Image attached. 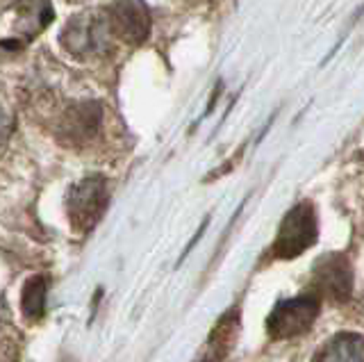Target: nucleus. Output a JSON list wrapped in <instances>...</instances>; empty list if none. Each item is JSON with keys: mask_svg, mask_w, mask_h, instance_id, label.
Listing matches in <instances>:
<instances>
[{"mask_svg": "<svg viewBox=\"0 0 364 362\" xmlns=\"http://www.w3.org/2000/svg\"><path fill=\"white\" fill-rule=\"evenodd\" d=\"M102 112L96 103H80L66 112L62 121V137L71 142H85L94 137L100 126Z\"/></svg>", "mask_w": 364, "mask_h": 362, "instance_id": "0eeeda50", "label": "nucleus"}, {"mask_svg": "<svg viewBox=\"0 0 364 362\" xmlns=\"http://www.w3.org/2000/svg\"><path fill=\"white\" fill-rule=\"evenodd\" d=\"M316 235H318V225H316V214L312 203H299L282 219L276 244H273V255L282 260L299 257L305 248H310L316 242Z\"/></svg>", "mask_w": 364, "mask_h": 362, "instance_id": "f257e3e1", "label": "nucleus"}, {"mask_svg": "<svg viewBox=\"0 0 364 362\" xmlns=\"http://www.w3.org/2000/svg\"><path fill=\"white\" fill-rule=\"evenodd\" d=\"M314 285L323 297L333 301H346L353 289V271L344 255H326L314 267Z\"/></svg>", "mask_w": 364, "mask_h": 362, "instance_id": "39448f33", "label": "nucleus"}, {"mask_svg": "<svg viewBox=\"0 0 364 362\" xmlns=\"http://www.w3.org/2000/svg\"><path fill=\"white\" fill-rule=\"evenodd\" d=\"M107 201L109 194L105 178L89 176L80 180L68 194V221H71L73 230L87 233L94 228L107 208Z\"/></svg>", "mask_w": 364, "mask_h": 362, "instance_id": "f03ea898", "label": "nucleus"}, {"mask_svg": "<svg viewBox=\"0 0 364 362\" xmlns=\"http://www.w3.org/2000/svg\"><path fill=\"white\" fill-rule=\"evenodd\" d=\"M43 310H46V280L41 276H34L23 287L21 312L30 324H34L43 316Z\"/></svg>", "mask_w": 364, "mask_h": 362, "instance_id": "1a4fd4ad", "label": "nucleus"}, {"mask_svg": "<svg viewBox=\"0 0 364 362\" xmlns=\"http://www.w3.org/2000/svg\"><path fill=\"white\" fill-rule=\"evenodd\" d=\"M318 308L321 303L314 294H303V297L278 303L267 321L269 335L273 339H289L310 331V326L318 316Z\"/></svg>", "mask_w": 364, "mask_h": 362, "instance_id": "7ed1b4c3", "label": "nucleus"}, {"mask_svg": "<svg viewBox=\"0 0 364 362\" xmlns=\"http://www.w3.org/2000/svg\"><path fill=\"white\" fill-rule=\"evenodd\" d=\"M107 41V23H102L98 16H75L68 21L62 32V43L71 53H94L102 50Z\"/></svg>", "mask_w": 364, "mask_h": 362, "instance_id": "423d86ee", "label": "nucleus"}, {"mask_svg": "<svg viewBox=\"0 0 364 362\" xmlns=\"http://www.w3.org/2000/svg\"><path fill=\"white\" fill-rule=\"evenodd\" d=\"M225 356L219 353V351H214V348H208V353H205V358L200 362H223Z\"/></svg>", "mask_w": 364, "mask_h": 362, "instance_id": "9d476101", "label": "nucleus"}, {"mask_svg": "<svg viewBox=\"0 0 364 362\" xmlns=\"http://www.w3.org/2000/svg\"><path fill=\"white\" fill-rule=\"evenodd\" d=\"M316 362H364V337L355 333L337 335Z\"/></svg>", "mask_w": 364, "mask_h": 362, "instance_id": "6e6552de", "label": "nucleus"}, {"mask_svg": "<svg viewBox=\"0 0 364 362\" xmlns=\"http://www.w3.org/2000/svg\"><path fill=\"white\" fill-rule=\"evenodd\" d=\"M109 30L128 43H141L151 30V14L144 0H117L109 7Z\"/></svg>", "mask_w": 364, "mask_h": 362, "instance_id": "20e7f679", "label": "nucleus"}]
</instances>
